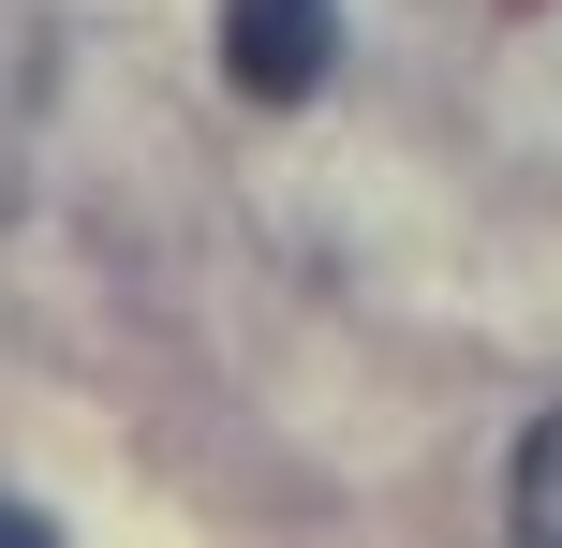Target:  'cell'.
<instances>
[{"mask_svg":"<svg viewBox=\"0 0 562 548\" xmlns=\"http://www.w3.org/2000/svg\"><path fill=\"white\" fill-rule=\"evenodd\" d=\"M326 59H340V0H223V75L252 104H311Z\"/></svg>","mask_w":562,"mask_h":548,"instance_id":"obj_1","label":"cell"},{"mask_svg":"<svg viewBox=\"0 0 562 548\" xmlns=\"http://www.w3.org/2000/svg\"><path fill=\"white\" fill-rule=\"evenodd\" d=\"M504 519L533 534V548H562V415H533V430H518V490H504Z\"/></svg>","mask_w":562,"mask_h":548,"instance_id":"obj_2","label":"cell"}]
</instances>
